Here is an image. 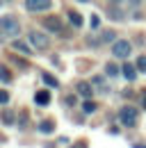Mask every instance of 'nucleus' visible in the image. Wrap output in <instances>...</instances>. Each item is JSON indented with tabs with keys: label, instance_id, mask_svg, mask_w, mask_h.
Listing matches in <instances>:
<instances>
[{
	"label": "nucleus",
	"instance_id": "6ab92c4d",
	"mask_svg": "<svg viewBox=\"0 0 146 148\" xmlns=\"http://www.w3.org/2000/svg\"><path fill=\"white\" fill-rule=\"evenodd\" d=\"M0 103H9V93L7 91H0Z\"/></svg>",
	"mask_w": 146,
	"mask_h": 148
},
{
	"label": "nucleus",
	"instance_id": "a211bd4d",
	"mask_svg": "<svg viewBox=\"0 0 146 148\" xmlns=\"http://www.w3.org/2000/svg\"><path fill=\"white\" fill-rule=\"evenodd\" d=\"M103 41H114V32H112V30L103 32Z\"/></svg>",
	"mask_w": 146,
	"mask_h": 148
},
{
	"label": "nucleus",
	"instance_id": "2eb2a0df",
	"mask_svg": "<svg viewBox=\"0 0 146 148\" xmlns=\"http://www.w3.org/2000/svg\"><path fill=\"white\" fill-rule=\"evenodd\" d=\"M43 82H46L48 87H57V80H55L50 73H43Z\"/></svg>",
	"mask_w": 146,
	"mask_h": 148
},
{
	"label": "nucleus",
	"instance_id": "4be33fe9",
	"mask_svg": "<svg viewBox=\"0 0 146 148\" xmlns=\"http://www.w3.org/2000/svg\"><path fill=\"white\" fill-rule=\"evenodd\" d=\"M66 105H75V96H69V98H66Z\"/></svg>",
	"mask_w": 146,
	"mask_h": 148
},
{
	"label": "nucleus",
	"instance_id": "dca6fc26",
	"mask_svg": "<svg viewBox=\"0 0 146 148\" xmlns=\"http://www.w3.org/2000/svg\"><path fill=\"white\" fill-rule=\"evenodd\" d=\"M135 66H137V69H139L142 73H146V57H144V55H142V57H137V64H135Z\"/></svg>",
	"mask_w": 146,
	"mask_h": 148
},
{
	"label": "nucleus",
	"instance_id": "9d476101",
	"mask_svg": "<svg viewBox=\"0 0 146 148\" xmlns=\"http://www.w3.org/2000/svg\"><path fill=\"white\" fill-rule=\"evenodd\" d=\"M78 93H80V96H85V98H91V84H87V82H80V84H78Z\"/></svg>",
	"mask_w": 146,
	"mask_h": 148
},
{
	"label": "nucleus",
	"instance_id": "4468645a",
	"mask_svg": "<svg viewBox=\"0 0 146 148\" xmlns=\"http://www.w3.org/2000/svg\"><path fill=\"white\" fill-rule=\"evenodd\" d=\"M0 80H2V82H12V73H9L5 66H0Z\"/></svg>",
	"mask_w": 146,
	"mask_h": 148
},
{
	"label": "nucleus",
	"instance_id": "ddd939ff",
	"mask_svg": "<svg viewBox=\"0 0 146 148\" xmlns=\"http://www.w3.org/2000/svg\"><path fill=\"white\" fill-rule=\"evenodd\" d=\"M39 130H41V132H46V134H48V132H53V130H55L53 121H43V123L39 125Z\"/></svg>",
	"mask_w": 146,
	"mask_h": 148
},
{
	"label": "nucleus",
	"instance_id": "6e6552de",
	"mask_svg": "<svg viewBox=\"0 0 146 148\" xmlns=\"http://www.w3.org/2000/svg\"><path fill=\"white\" fill-rule=\"evenodd\" d=\"M34 100H36V105H41V107H46V105L50 103V93H48V91H36Z\"/></svg>",
	"mask_w": 146,
	"mask_h": 148
},
{
	"label": "nucleus",
	"instance_id": "393cba45",
	"mask_svg": "<svg viewBox=\"0 0 146 148\" xmlns=\"http://www.w3.org/2000/svg\"><path fill=\"white\" fill-rule=\"evenodd\" d=\"M82 2H89V0H82Z\"/></svg>",
	"mask_w": 146,
	"mask_h": 148
},
{
	"label": "nucleus",
	"instance_id": "20e7f679",
	"mask_svg": "<svg viewBox=\"0 0 146 148\" xmlns=\"http://www.w3.org/2000/svg\"><path fill=\"white\" fill-rule=\"evenodd\" d=\"M30 43L34 46L36 50H46L48 46H50V41L46 34H41V32H30Z\"/></svg>",
	"mask_w": 146,
	"mask_h": 148
},
{
	"label": "nucleus",
	"instance_id": "39448f33",
	"mask_svg": "<svg viewBox=\"0 0 146 148\" xmlns=\"http://www.w3.org/2000/svg\"><path fill=\"white\" fill-rule=\"evenodd\" d=\"M50 0H25V7H28V12H46V9H50Z\"/></svg>",
	"mask_w": 146,
	"mask_h": 148
},
{
	"label": "nucleus",
	"instance_id": "f3484780",
	"mask_svg": "<svg viewBox=\"0 0 146 148\" xmlns=\"http://www.w3.org/2000/svg\"><path fill=\"white\" fill-rule=\"evenodd\" d=\"M105 73H107V75H116V73H119V69H116L114 64H107V66H105Z\"/></svg>",
	"mask_w": 146,
	"mask_h": 148
},
{
	"label": "nucleus",
	"instance_id": "5701e85b",
	"mask_svg": "<svg viewBox=\"0 0 146 148\" xmlns=\"http://www.w3.org/2000/svg\"><path fill=\"white\" fill-rule=\"evenodd\" d=\"M142 103H144V107H146V93H144V98H142Z\"/></svg>",
	"mask_w": 146,
	"mask_h": 148
},
{
	"label": "nucleus",
	"instance_id": "9b49d317",
	"mask_svg": "<svg viewBox=\"0 0 146 148\" xmlns=\"http://www.w3.org/2000/svg\"><path fill=\"white\" fill-rule=\"evenodd\" d=\"M69 21H71L75 27H80V25H82V16H80L78 12H69Z\"/></svg>",
	"mask_w": 146,
	"mask_h": 148
},
{
	"label": "nucleus",
	"instance_id": "1a4fd4ad",
	"mask_svg": "<svg viewBox=\"0 0 146 148\" xmlns=\"http://www.w3.org/2000/svg\"><path fill=\"white\" fill-rule=\"evenodd\" d=\"M12 48L18 50V53H23V55H32V50H30V48H28V43H23V41H14V43H12Z\"/></svg>",
	"mask_w": 146,
	"mask_h": 148
},
{
	"label": "nucleus",
	"instance_id": "f03ea898",
	"mask_svg": "<svg viewBox=\"0 0 146 148\" xmlns=\"http://www.w3.org/2000/svg\"><path fill=\"white\" fill-rule=\"evenodd\" d=\"M119 121H121L126 128H135V125L139 123V114H137V107H132V105H126V107H121V112H119Z\"/></svg>",
	"mask_w": 146,
	"mask_h": 148
},
{
	"label": "nucleus",
	"instance_id": "f257e3e1",
	"mask_svg": "<svg viewBox=\"0 0 146 148\" xmlns=\"http://www.w3.org/2000/svg\"><path fill=\"white\" fill-rule=\"evenodd\" d=\"M0 32H5L7 37H18V32H21V23H18V18H16V16H12V14L2 16V18H0Z\"/></svg>",
	"mask_w": 146,
	"mask_h": 148
},
{
	"label": "nucleus",
	"instance_id": "0eeeda50",
	"mask_svg": "<svg viewBox=\"0 0 146 148\" xmlns=\"http://www.w3.org/2000/svg\"><path fill=\"white\" fill-rule=\"evenodd\" d=\"M121 73H123V77H126V80H130V82H132V80L137 77V66H132V64H123V66H121Z\"/></svg>",
	"mask_w": 146,
	"mask_h": 148
},
{
	"label": "nucleus",
	"instance_id": "f8f14e48",
	"mask_svg": "<svg viewBox=\"0 0 146 148\" xmlns=\"http://www.w3.org/2000/svg\"><path fill=\"white\" fill-rule=\"evenodd\" d=\"M82 110L87 112V114H94V112H96V103H94V100H89V98H87V100L82 103Z\"/></svg>",
	"mask_w": 146,
	"mask_h": 148
},
{
	"label": "nucleus",
	"instance_id": "b1692460",
	"mask_svg": "<svg viewBox=\"0 0 146 148\" xmlns=\"http://www.w3.org/2000/svg\"><path fill=\"white\" fill-rule=\"evenodd\" d=\"M132 148H146V146H137V144H135V146H132Z\"/></svg>",
	"mask_w": 146,
	"mask_h": 148
},
{
	"label": "nucleus",
	"instance_id": "aec40b11",
	"mask_svg": "<svg viewBox=\"0 0 146 148\" xmlns=\"http://www.w3.org/2000/svg\"><path fill=\"white\" fill-rule=\"evenodd\" d=\"M2 119H5V121H7V123H9V125H12V123H14V116H12V114H9V112H5V116H2Z\"/></svg>",
	"mask_w": 146,
	"mask_h": 148
},
{
	"label": "nucleus",
	"instance_id": "7ed1b4c3",
	"mask_svg": "<svg viewBox=\"0 0 146 148\" xmlns=\"http://www.w3.org/2000/svg\"><path fill=\"white\" fill-rule=\"evenodd\" d=\"M112 55L116 57V59H128L130 57V43L128 41H114V46H112Z\"/></svg>",
	"mask_w": 146,
	"mask_h": 148
},
{
	"label": "nucleus",
	"instance_id": "412c9836",
	"mask_svg": "<svg viewBox=\"0 0 146 148\" xmlns=\"http://www.w3.org/2000/svg\"><path fill=\"white\" fill-rule=\"evenodd\" d=\"M91 27H98V16H91Z\"/></svg>",
	"mask_w": 146,
	"mask_h": 148
},
{
	"label": "nucleus",
	"instance_id": "423d86ee",
	"mask_svg": "<svg viewBox=\"0 0 146 148\" xmlns=\"http://www.w3.org/2000/svg\"><path fill=\"white\" fill-rule=\"evenodd\" d=\"M43 25H46V30L57 32V34H62V32H64V27H62V21L57 18V16H48V18H43Z\"/></svg>",
	"mask_w": 146,
	"mask_h": 148
}]
</instances>
